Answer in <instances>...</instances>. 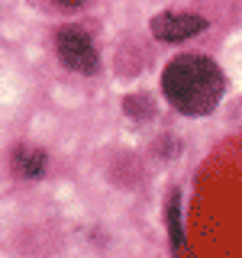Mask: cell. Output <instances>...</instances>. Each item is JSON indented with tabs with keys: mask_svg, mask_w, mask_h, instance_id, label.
<instances>
[{
	"mask_svg": "<svg viewBox=\"0 0 242 258\" xmlns=\"http://www.w3.org/2000/svg\"><path fill=\"white\" fill-rule=\"evenodd\" d=\"M223 71L204 55H177L161 75V91L168 103L191 116H204L223 97Z\"/></svg>",
	"mask_w": 242,
	"mask_h": 258,
	"instance_id": "obj_1",
	"label": "cell"
},
{
	"mask_svg": "<svg viewBox=\"0 0 242 258\" xmlns=\"http://www.w3.org/2000/svg\"><path fill=\"white\" fill-rule=\"evenodd\" d=\"M55 48H58V58L71 71H97V48L87 32H81L75 26L62 29L58 39H55Z\"/></svg>",
	"mask_w": 242,
	"mask_h": 258,
	"instance_id": "obj_2",
	"label": "cell"
},
{
	"mask_svg": "<svg viewBox=\"0 0 242 258\" xmlns=\"http://www.w3.org/2000/svg\"><path fill=\"white\" fill-rule=\"evenodd\" d=\"M207 20L194 13H158L152 16V36L161 39V42H181V39H191L197 32H204Z\"/></svg>",
	"mask_w": 242,
	"mask_h": 258,
	"instance_id": "obj_3",
	"label": "cell"
},
{
	"mask_svg": "<svg viewBox=\"0 0 242 258\" xmlns=\"http://www.w3.org/2000/svg\"><path fill=\"white\" fill-rule=\"evenodd\" d=\"M13 171L20 177H26V181H36V177H42V171H45V155L39 149L20 145V149L13 152Z\"/></svg>",
	"mask_w": 242,
	"mask_h": 258,
	"instance_id": "obj_4",
	"label": "cell"
},
{
	"mask_svg": "<svg viewBox=\"0 0 242 258\" xmlns=\"http://www.w3.org/2000/svg\"><path fill=\"white\" fill-rule=\"evenodd\" d=\"M168 229H171L174 252H181L184 248V226H181V194L177 190H171V197H168Z\"/></svg>",
	"mask_w": 242,
	"mask_h": 258,
	"instance_id": "obj_5",
	"label": "cell"
},
{
	"mask_svg": "<svg viewBox=\"0 0 242 258\" xmlns=\"http://www.w3.org/2000/svg\"><path fill=\"white\" fill-rule=\"evenodd\" d=\"M55 4H58V7H65V10H75V7H81L84 0H55Z\"/></svg>",
	"mask_w": 242,
	"mask_h": 258,
	"instance_id": "obj_6",
	"label": "cell"
}]
</instances>
